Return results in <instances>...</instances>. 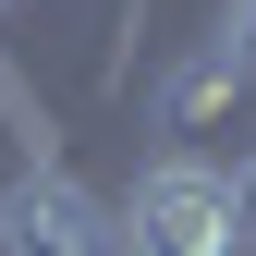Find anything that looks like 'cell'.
Segmentation results:
<instances>
[{"mask_svg": "<svg viewBox=\"0 0 256 256\" xmlns=\"http://www.w3.org/2000/svg\"><path fill=\"white\" fill-rule=\"evenodd\" d=\"M122 244L134 256H244V220H232V171L196 146H158L122 196Z\"/></svg>", "mask_w": 256, "mask_h": 256, "instance_id": "obj_1", "label": "cell"}, {"mask_svg": "<svg viewBox=\"0 0 256 256\" xmlns=\"http://www.w3.org/2000/svg\"><path fill=\"white\" fill-rule=\"evenodd\" d=\"M0 256H134V244H122V208L98 183H74L61 158H24L0 183Z\"/></svg>", "mask_w": 256, "mask_h": 256, "instance_id": "obj_2", "label": "cell"}, {"mask_svg": "<svg viewBox=\"0 0 256 256\" xmlns=\"http://www.w3.org/2000/svg\"><path fill=\"white\" fill-rule=\"evenodd\" d=\"M244 98H256V61L220 37V24H208V37L183 49L171 74H158V134H208V122H232Z\"/></svg>", "mask_w": 256, "mask_h": 256, "instance_id": "obj_3", "label": "cell"}, {"mask_svg": "<svg viewBox=\"0 0 256 256\" xmlns=\"http://www.w3.org/2000/svg\"><path fill=\"white\" fill-rule=\"evenodd\" d=\"M232 220H244V256H256V146L232 158Z\"/></svg>", "mask_w": 256, "mask_h": 256, "instance_id": "obj_4", "label": "cell"}, {"mask_svg": "<svg viewBox=\"0 0 256 256\" xmlns=\"http://www.w3.org/2000/svg\"><path fill=\"white\" fill-rule=\"evenodd\" d=\"M220 37H232V49H244V61H256V12H220Z\"/></svg>", "mask_w": 256, "mask_h": 256, "instance_id": "obj_5", "label": "cell"}, {"mask_svg": "<svg viewBox=\"0 0 256 256\" xmlns=\"http://www.w3.org/2000/svg\"><path fill=\"white\" fill-rule=\"evenodd\" d=\"M220 12H256V0H220Z\"/></svg>", "mask_w": 256, "mask_h": 256, "instance_id": "obj_6", "label": "cell"}]
</instances>
